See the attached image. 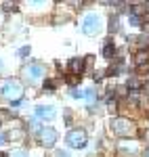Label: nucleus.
Here are the masks:
<instances>
[{
	"label": "nucleus",
	"instance_id": "f257e3e1",
	"mask_svg": "<svg viewBox=\"0 0 149 157\" xmlns=\"http://www.w3.org/2000/svg\"><path fill=\"white\" fill-rule=\"evenodd\" d=\"M112 130L120 136H130V134H135V124L126 117H116L112 121Z\"/></svg>",
	"mask_w": 149,
	"mask_h": 157
},
{
	"label": "nucleus",
	"instance_id": "f03ea898",
	"mask_svg": "<svg viewBox=\"0 0 149 157\" xmlns=\"http://www.w3.org/2000/svg\"><path fill=\"white\" fill-rule=\"evenodd\" d=\"M88 143V136L86 132L82 130V128H78V130H69L67 132V145L74 147V149H84Z\"/></svg>",
	"mask_w": 149,
	"mask_h": 157
},
{
	"label": "nucleus",
	"instance_id": "7ed1b4c3",
	"mask_svg": "<svg viewBox=\"0 0 149 157\" xmlns=\"http://www.w3.org/2000/svg\"><path fill=\"white\" fill-rule=\"evenodd\" d=\"M82 29H84V34H88V36H95L101 29V17L97 13H88L86 17H84V27Z\"/></svg>",
	"mask_w": 149,
	"mask_h": 157
},
{
	"label": "nucleus",
	"instance_id": "20e7f679",
	"mask_svg": "<svg viewBox=\"0 0 149 157\" xmlns=\"http://www.w3.org/2000/svg\"><path fill=\"white\" fill-rule=\"evenodd\" d=\"M21 92H23L21 82H17V80H6L4 82V94L11 98V101H17V98L21 97Z\"/></svg>",
	"mask_w": 149,
	"mask_h": 157
},
{
	"label": "nucleus",
	"instance_id": "39448f33",
	"mask_svg": "<svg viewBox=\"0 0 149 157\" xmlns=\"http://www.w3.org/2000/svg\"><path fill=\"white\" fill-rule=\"evenodd\" d=\"M40 143L46 147V149L55 147V143H57V132L53 128H42L40 130Z\"/></svg>",
	"mask_w": 149,
	"mask_h": 157
},
{
	"label": "nucleus",
	"instance_id": "423d86ee",
	"mask_svg": "<svg viewBox=\"0 0 149 157\" xmlns=\"http://www.w3.org/2000/svg\"><path fill=\"white\" fill-rule=\"evenodd\" d=\"M23 73L29 78V80H38V78L44 73V69H42V65H38V63H29V65H25Z\"/></svg>",
	"mask_w": 149,
	"mask_h": 157
},
{
	"label": "nucleus",
	"instance_id": "0eeeda50",
	"mask_svg": "<svg viewBox=\"0 0 149 157\" xmlns=\"http://www.w3.org/2000/svg\"><path fill=\"white\" fill-rule=\"evenodd\" d=\"M36 115L40 120H53L55 117V107H50V105H40L36 109Z\"/></svg>",
	"mask_w": 149,
	"mask_h": 157
},
{
	"label": "nucleus",
	"instance_id": "6e6552de",
	"mask_svg": "<svg viewBox=\"0 0 149 157\" xmlns=\"http://www.w3.org/2000/svg\"><path fill=\"white\" fill-rule=\"evenodd\" d=\"M69 69H72V73H76V75L80 78V73L84 71V59H80V57L72 59L69 61Z\"/></svg>",
	"mask_w": 149,
	"mask_h": 157
},
{
	"label": "nucleus",
	"instance_id": "1a4fd4ad",
	"mask_svg": "<svg viewBox=\"0 0 149 157\" xmlns=\"http://www.w3.org/2000/svg\"><path fill=\"white\" fill-rule=\"evenodd\" d=\"M113 52H116V46H113V42H107V44L103 46V55H105L107 59H112Z\"/></svg>",
	"mask_w": 149,
	"mask_h": 157
},
{
	"label": "nucleus",
	"instance_id": "9d476101",
	"mask_svg": "<svg viewBox=\"0 0 149 157\" xmlns=\"http://www.w3.org/2000/svg\"><path fill=\"white\" fill-rule=\"evenodd\" d=\"M6 157H27V151H23V149H13Z\"/></svg>",
	"mask_w": 149,
	"mask_h": 157
},
{
	"label": "nucleus",
	"instance_id": "9b49d317",
	"mask_svg": "<svg viewBox=\"0 0 149 157\" xmlns=\"http://www.w3.org/2000/svg\"><path fill=\"white\" fill-rule=\"evenodd\" d=\"M147 59H149V55H147V52H139V55H137V63H139V65L147 63Z\"/></svg>",
	"mask_w": 149,
	"mask_h": 157
},
{
	"label": "nucleus",
	"instance_id": "f8f14e48",
	"mask_svg": "<svg viewBox=\"0 0 149 157\" xmlns=\"http://www.w3.org/2000/svg\"><path fill=\"white\" fill-rule=\"evenodd\" d=\"M109 32H118V17H112V21H109Z\"/></svg>",
	"mask_w": 149,
	"mask_h": 157
},
{
	"label": "nucleus",
	"instance_id": "ddd939ff",
	"mask_svg": "<svg viewBox=\"0 0 149 157\" xmlns=\"http://www.w3.org/2000/svg\"><path fill=\"white\" fill-rule=\"evenodd\" d=\"M72 97H74V98H82V97H84V92H82V90H76V88H74V90H72Z\"/></svg>",
	"mask_w": 149,
	"mask_h": 157
},
{
	"label": "nucleus",
	"instance_id": "4468645a",
	"mask_svg": "<svg viewBox=\"0 0 149 157\" xmlns=\"http://www.w3.org/2000/svg\"><path fill=\"white\" fill-rule=\"evenodd\" d=\"M29 55V46H23V48H19V57H27Z\"/></svg>",
	"mask_w": 149,
	"mask_h": 157
},
{
	"label": "nucleus",
	"instance_id": "2eb2a0df",
	"mask_svg": "<svg viewBox=\"0 0 149 157\" xmlns=\"http://www.w3.org/2000/svg\"><path fill=\"white\" fill-rule=\"evenodd\" d=\"M128 86L137 90V88H141V82H139V80H130V82H128Z\"/></svg>",
	"mask_w": 149,
	"mask_h": 157
},
{
	"label": "nucleus",
	"instance_id": "dca6fc26",
	"mask_svg": "<svg viewBox=\"0 0 149 157\" xmlns=\"http://www.w3.org/2000/svg\"><path fill=\"white\" fill-rule=\"evenodd\" d=\"M84 97H86L88 101H95V92H92V90H86V94H84Z\"/></svg>",
	"mask_w": 149,
	"mask_h": 157
},
{
	"label": "nucleus",
	"instance_id": "f3484780",
	"mask_svg": "<svg viewBox=\"0 0 149 157\" xmlns=\"http://www.w3.org/2000/svg\"><path fill=\"white\" fill-rule=\"evenodd\" d=\"M9 138H21V132H19V130H15V132L9 134Z\"/></svg>",
	"mask_w": 149,
	"mask_h": 157
},
{
	"label": "nucleus",
	"instance_id": "a211bd4d",
	"mask_svg": "<svg viewBox=\"0 0 149 157\" xmlns=\"http://www.w3.org/2000/svg\"><path fill=\"white\" fill-rule=\"evenodd\" d=\"M135 13H137V15H141V13H145V6H141V4H139V6H135ZM137 15H135V17H137Z\"/></svg>",
	"mask_w": 149,
	"mask_h": 157
},
{
	"label": "nucleus",
	"instance_id": "6ab92c4d",
	"mask_svg": "<svg viewBox=\"0 0 149 157\" xmlns=\"http://www.w3.org/2000/svg\"><path fill=\"white\" fill-rule=\"evenodd\" d=\"M4 140H6V136H4V134L0 132V145H2V143H4Z\"/></svg>",
	"mask_w": 149,
	"mask_h": 157
},
{
	"label": "nucleus",
	"instance_id": "aec40b11",
	"mask_svg": "<svg viewBox=\"0 0 149 157\" xmlns=\"http://www.w3.org/2000/svg\"><path fill=\"white\" fill-rule=\"evenodd\" d=\"M145 157H149V149H147V151H145Z\"/></svg>",
	"mask_w": 149,
	"mask_h": 157
},
{
	"label": "nucleus",
	"instance_id": "412c9836",
	"mask_svg": "<svg viewBox=\"0 0 149 157\" xmlns=\"http://www.w3.org/2000/svg\"><path fill=\"white\" fill-rule=\"evenodd\" d=\"M0 67H2V63H0Z\"/></svg>",
	"mask_w": 149,
	"mask_h": 157
}]
</instances>
